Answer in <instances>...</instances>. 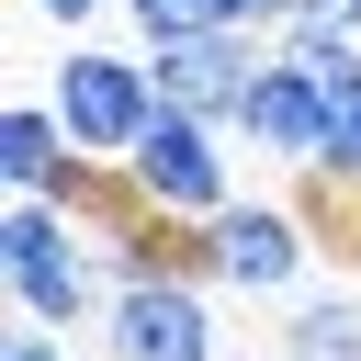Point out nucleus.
I'll return each instance as SVG.
<instances>
[{"mask_svg": "<svg viewBox=\"0 0 361 361\" xmlns=\"http://www.w3.org/2000/svg\"><path fill=\"white\" fill-rule=\"evenodd\" d=\"M237 135L271 147V158H293V169H316V147H327V79H316V56H259V79L237 102Z\"/></svg>", "mask_w": 361, "mask_h": 361, "instance_id": "nucleus-7", "label": "nucleus"}, {"mask_svg": "<svg viewBox=\"0 0 361 361\" xmlns=\"http://www.w3.org/2000/svg\"><path fill=\"white\" fill-rule=\"evenodd\" d=\"M192 271H214L237 293H293L305 282V214L293 203H226L192 226Z\"/></svg>", "mask_w": 361, "mask_h": 361, "instance_id": "nucleus-5", "label": "nucleus"}, {"mask_svg": "<svg viewBox=\"0 0 361 361\" xmlns=\"http://www.w3.org/2000/svg\"><path fill=\"white\" fill-rule=\"evenodd\" d=\"M293 361H361V293H305L293 327H282Z\"/></svg>", "mask_w": 361, "mask_h": 361, "instance_id": "nucleus-10", "label": "nucleus"}, {"mask_svg": "<svg viewBox=\"0 0 361 361\" xmlns=\"http://www.w3.org/2000/svg\"><path fill=\"white\" fill-rule=\"evenodd\" d=\"M23 11H45V23H90V11H124V0H23Z\"/></svg>", "mask_w": 361, "mask_h": 361, "instance_id": "nucleus-14", "label": "nucleus"}, {"mask_svg": "<svg viewBox=\"0 0 361 361\" xmlns=\"http://www.w3.org/2000/svg\"><path fill=\"white\" fill-rule=\"evenodd\" d=\"M0 282H11L23 316L79 327L102 305V237L79 226V203H11L0 214Z\"/></svg>", "mask_w": 361, "mask_h": 361, "instance_id": "nucleus-1", "label": "nucleus"}, {"mask_svg": "<svg viewBox=\"0 0 361 361\" xmlns=\"http://www.w3.org/2000/svg\"><path fill=\"white\" fill-rule=\"evenodd\" d=\"M293 11H305V0H237V23H248V34H259V23H293Z\"/></svg>", "mask_w": 361, "mask_h": 361, "instance_id": "nucleus-15", "label": "nucleus"}, {"mask_svg": "<svg viewBox=\"0 0 361 361\" xmlns=\"http://www.w3.org/2000/svg\"><path fill=\"white\" fill-rule=\"evenodd\" d=\"M124 23H135L147 45H180V34H226L237 0H124Z\"/></svg>", "mask_w": 361, "mask_h": 361, "instance_id": "nucleus-11", "label": "nucleus"}, {"mask_svg": "<svg viewBox=\"0 0 361 361\" xmlns=\"http://www.w3.org/2000/svg\"><path fill=\"white\" fill-rule=\"evenodd\" d=\"M45 102H56L68 147H79V158H102V169H124V158H135V135L169 113V102H158V79H147V56H113V45H68V68L45 79Z\"/></svg>", "mask_w": 361, "mask_h": 361, "instance_id": "nucleus-2", "label": "nucleus"}, {"mask_svg": "<svg viewBox=\"0 0 361 361\" xmlns=\"http://www.w3.org/2000/svg\"><path fill=\"white\" fill-rule=\"evenodd\" d=\"M90 169H102V158L68 147L56 102H11V113H0V180H11V203H79Z\"/></svg>", "mask_w": 361, "mask_h": 361, "instance_id": "nucleus-8", "label": "nucleus"}, {"mask_svg": "<svg viewBox=\"0 0 361 361\" xmlns=\"http://www.w3.org/2000/svg\"><path fill=\"white\" fill-rule=\"evenodd\" d=\"M147 79H158L169 113L237 124V102H248V79H259V45H248V23H226V34H180V45H147Z\"/></svg>", "mask_w": 361, "mask_h": 361, "instance_id": "nucleus-6", "label": "nucleus"}, {"mask_svg": "<svg viewBox=\"0 0 361 361\" xmlns=\"http://www.w3.org/2000/svg\"><path fill=\"white\" fill-rule=\"evenodd\" d=\"M124 180H135V203L169 214V226L226 214V203H237V192H226V124H203V113H158V124L135 135Z\"/></svg>", "mask_w": 361, "mask_h": 361, "instance_id": "nucleus-3", "label": "nucleus"}, {"mask_svg": "<svg viewBox=\"0 0 361 361\" xmlns=\"http://www.w3.org/2000/svg\"><path fill=\"white\" fill-rule=\"evenodd\" d=\"M0 361H56V327H45V316H23V327L0 338Z\"/></svg>", "mask_w": 361, "mask_h": 361, "instance_id": "nucleus-13", "label": "nucleus"}, {"mask_svg": "<svg viewBox=\"0 0 361 361\" xmlns=\"http://www.w3.org/2000/svg\"><path fill=\"white\" fill-rule=\"evenodd\" d=\"M102 338H113V361H214V305L192 271H135V282H113Z\"/></svg>", "mask_w": 361, "mask_h": 361, "instance_id": "nucleus-4", "label": "nucleus"}, {"mask_svg": "<svg viewBox=\"0 0 361 361\" xmlns=\"http://www.w3.org/2000/svg\"><path fill=\"white\" fill-rule=\"evenodd\" d=\"M316 79H327V147H316V192H327V203H361V45L316 56Z\"/></svg>", "mask_w": 361, "mask_h": 361, "instance_id": "nucleus-9", "label": "nucleus"}, {"mask_svg": "<svg viewBox=\"0 0 361 361\" xmlns=\"http://www.w3.org/2000/svg\"><path fill=\"white\" fill-rule=\"evenodd\" d=\"M338 45H361V0H305L282 23V56H338Z\"/></svg>", "mask_w": 361, "mask_h": 361, "instance_id": "nucleus-12", "label": "nucleus"}]
</instances>
